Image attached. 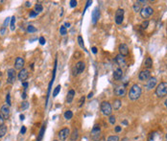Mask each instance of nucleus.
Masks as SVG:
<instances>
[{
  "mask_svg": "<svg viewBox=\"0 0 167 141\" xmlns=\"http://www.w3.org/2000/svg\"><path fill=\"white\" fill-rule=\"evenodd\" d=\"M141 88H140V86L138 85V84H134L132 87H131V89H130V91H129V98L132 100V101H135V100H137L139 97H140V95H141Z\"/></svg>",
  "mask_w": 167,
  "mask_h": 141,
  "instance_id": "1",
  "label": "nucleus"
},
{
  "mask_svg": "<svg viewBox=\"0 0 167 141\" xmlns=\"http://www.w3.org/2000/svg\"><path fill=\"white\" fill-rule=\"evenodd\" d=\"M156 95L160 98H162V97H165L167 95V83L165 82H162L161 83L158 87L156 88Z\"/></svg>",
  "mask_w": 167,
  "mask_h": 141,
  "instance_id": "2",
  "label": "nucleus"
},
{
  "mask_svg": "<svg viewBox=\"0 0 167 141\" xmlns=\"http://www.w3.org/2000/svg\"><path fill=\"white\" fill-rule=\"evenodd\" d=\"M100 109L102 111V113L105 115V116H110L111 115V112H112V107L111 105L107 102V101H104L101 103V106H100Z\"/></svg>",
  "mask_w": 167,
  "mask_h": 141,
  "instance_id": "3",
  "label": "nucleus"
},
{
  "mask_svg": "<svg viewBox=\"0 0 167 141\" xmlns=\"http://www.w3.org/2000/svg\"><path fill=\"white\" fill-rule=\"evenodd\" d=\"M153 13H154V10H153V8L152 7H145V8H142L141 9V11H140V14H141V16L143 17V18H148V17H150L152 14H153Z\"/></svg>",
  "mask_w": 167,
  "mask_h": 141,
  "instance_id": "4",
  "label": "nucleus"
},
{
  "mask_svg": "<svg viewBox=\"0 0 167 141\" xmlns=\"http://www.w3.org/2000/svg\"><path fill=\"white\" fill-rule=\"evenodd\" d=\"M124 10L123 9H117V11L115 12V22L116 24L120 25L122 24L123 20H124Z\"/></svg>",
  "mask_w": 167,
  "mask_h": 141,
  "instance_id": "5",
  "label": "nucleus"
},
{
  "mask_svg": "<svg viewBox=\"0 0 167 141\" xmlns=\"http://www.w3.org/2000/svg\"><path fill=\"white\" fill-rule=\"evenodd\" d=\"M7 74H8V80H7V83H10V84L14 83L15 79H16L15 69H14V68H10L9 70L7 71Z\"/></svg>",
  "mask_w": 167,
  "mask_h": 141,
  "instance_id": "6",
  "label": "nucleus"
},
{
  "mask_svg": "<svg viewBox=\"0 0 167 141\" xmlns=\"http://www.w3.org/2000/svg\"><path fill=\"white\" fill-rule=\"evenodd\" d=\"M126 92H127V90H126V87H125V85H117L115 88H114V94L116 95V96H118V97H123V96H125V94H126Z\"/></svg>",
  "mask_w": 167,
  "mask_h": 141,
  "instance_id": "7",
  "label": "nucleus"
},
{
  "mask_svg": "<svg viewBox=\"0 0 167 141\" xmlns=\"http://www.w3.org/2000/svg\"><path fill=\"white\" fill-rule=\"evenodd\" d=\"M24 64H25L24 59L21 58V57H17L15 59V62H14V69H17V70L20 71L21 69H23Z\"/></svg>",
  "mask_w": 167,
  "mask_h": 141,
  "instance_id": "8",
  "label": "nucleus"
},
{
  "mask_svg": "<svg viewBox=\"0 0 167 141\" xmlns=\"http://www.w3.org/2000/svg\"><path fill=\"white\" fill-rule=\"evenodd\" d=\"M69 135H70L69 129H68V128H64V129H62V130L59 132V138L62 141H64L67 137H68Z\"/></svg>",
  "mask_w": 167,
  "mask_h": 141,
  "instance_id": "9",
  "label": "nucleus"
},
{
  "mask_svg": "<svg viewBox=\"0 0 167 141\" xmlns=\"http://www.w3.org/2000/svg\"><path fill=\"white\" fill-rule=\"evenodd\" d=\"M99 17H100V10H99L98 7H96V8L93 10L92 14H91V22H92L93 25H95V24L97 23Z\"/></svg>",
  "mask_w": 167,
  "mask_h": 141,
  "instance_id": "10",
  "label": "nucleus"
},
{
  "mask_svg": "<svg viewBox=\"0 0 167 141\" xmlns=\"http://www.w3.org/2000/svg\"><path fill=\"white\" fill-rule=\"evenodd\" d=\"M157 83H158V80L156 77H151L149 80H147V83H146V88L148 90H151L153 89L156 85H157Z\"/></svg>",
  "mask_w": 167,
  "mask_h": 141,
  "instance_id": "11",
  "label": "nucleus"
},
{
  "mask_svg": "<svg viewBox=\"0 0 167 141\" xmlns=\"http://www.w3.org/2000/svg\"><path fill=\"white\" fill-rule=\"evenodd\" d=\"M150 78H151V72L149 70H147V69L142 70L139 73V75H138V79H139L140 81H142V82L147 81V80H149Z\"/></svg>",
  "mask_w": 167,
  "mask_h": 141,
  "instance_id": "12",
  "label": "nucleus"
},
{
  "mask_svg": "<svg viewBox=\"0 0 167 141\" xmlns=\"http://www.w3.org/2000/svg\"><path fill=\"white\" fill-rule=\"evenodd\" d=\"M28 76H29L28 70L25 69V68L21 69V70L18 72V74H17V78H18V80L21 81L22 83H23V81H26V80L28 79Z\"/></svg>",
  "mask_w": 167,
  "mask_h": 141,
  "instance_id": "13",
  "label": "nucleus"
},
{
  "mask_svg": "<svg viewBox=\"0 0 167 141\" xmlns=\"http://www.w3.org/2000/svg\"><path fill=\"white\" fill-rule=\"evenodd\" d=\"M0 113L2 114V116L4 117V119H8L10 116V107L8 105H4L1 108V111Z\"/></svg>",
  "mask_w": 167,
  "mask_h": 141,
  "instance_id": "14",
  "label": "nucleus"
},
{
  "mask_svg": "<svg viewBox=\"0 0 167 141\" xmlns=\"http://www.w3.org/2000/svg\"><path fill=\"white\" fill-rule=\"evenodd\" d=\"M118 50H119V52H120V55H122V56H127V55L129 54V47H128V45L125 44V43L120 44Z\"/></svg>",
  "mask_w": 167,
  "mask_h": 141,
  "instance_id": "15",
  "label": "nucleus"
},
{
  "mask_svg": "<svg viewBox=\"0 0 167 141\" xmlns=\"http://www.w3.org/2000/svg\"><path fill=\"white\" fill-rule=\"evenodd\" d=\"M115 62H116L120 66H124V65L126 64V61H125L124 56H122V55H120V54L116 56V58H115Z\"/></svg>",
  "mask_w": 167,
  "mask_h": 141,
  "instance_id": "16",
  "label": "nucleus"
},
{
  "mask_svg": "<svg viewBox=\"0 0 167 141\" xmlns=\"http://www.w3.org/2000/svg\"><path fill=\"white\" fill-rule=\"evenodd\" d=\"M76 69H77V72H78V74H80V73H82L84 72V68H85V64L82 62V61H80V62H78L77 64H76Z\"/></svg>",
  "mask_w": 167,
  "mask_h": 141,
  "instance_id": "17",
  "label": "nucleus"
},
{
  "mask_svg": "<svg viewBox=\"0 0 167 141\" xmlns=\"http://www.w3.org/2000/svg\"><path fill=\"white\" fill-rule=\"evenodd\" d=\"M74 96H75V91H74L73 89H70V90L68 91V93H67V96H66V102H67L68 104H70V103L73 101Z\"/></svg>",
  "mask_w": 167,
  "mask_h": 141,
  "instance_id": "18",
  "label": "nucleus"
},
{
  "mask_svg": "<svg viewBox=\"0 0 167 141\" xmlns=\"http://www.w3.org/2000/svg\"><path fill=\"white\" fill-rule=\"evenodd\" d=\"M144 67L147 68V70L153 67V61H152V59L150 57L145 59V61H144Z\"/></svg>",
  "mask_w": 167,
  "mask_h": 141,
  "instance_id": "19",
  "label": "nucleus"
},
{
  "mask_svg": "<svg viewBox=\"0 0 167 141\" xmlns=\"http://www.w3.org/2000/svg\"><path fill=\"white\" fill-rule=\"evenodd\" d=\"M122 77H123V71L120 68H117L116 70L114 71V73H113V78L115 80H120Z\"/></svg>",
  "mask_w": 167,
  "mask_h": 141,
  "instance_id": "20",
  "label": "nucleus"
},
{
  "mask_svg": "<svg viewBox=\"0 0 167 141\" xmlns=\"http://www.w3.org/2000/svg\"><path fill=\"white\" fill-rule=\"evenodd\" d=\"M100 133H101V129H100V126L99 125H94V127L92 128V130H91V135L93 136V135H100Z\"/></svg>",
  "mask_w": 167,
  "mask_h": 141,
  "instance_id": "21",
  "label": "nucleus"
},
{
  "mask_svg": "<svg viewBox=\"0 0 167 141\" xmlns=\"http://www.w3.org/2000/svg\"><path fill=\"white\" fill-rule=\"evenodd\" d=\"M121 105H122V103H121V101L119 100V99H115L114 101H113V105L111 106L115 110H117V109H119L120 108H121Z\"/></svg>",
  "mask_w": 167,
  "mask_h": 141,
  "instance_id": "22",
  "label": "nucleus"
},
{
  "mask_svg": "<svg viewBox=\"0 0 167 141\" xmlns=\"http://www.w3.org/2000/svg\"><path fill=\"white\" fill-rule=\"evenodd\" d=\"M70 138H71V140L72 141H76L79 138V131H78L77 129H74V130H73V133L71 134Z\"/></svg>",
  "mask_w": 167,
  "mask_h": 141,
  "instance_id": "23",
  "label": "nucleus"
},
{
  "mask_svg": "<svg viewBox=\"0 0 167 141\" xmlns=\"http://www.w3.org/2000/svg\"><path fill=\"white\" fill-rule=\"evenodd\" d=\"M44 132H45V124L42 125V127H41V129H40V131H39V137H38L37 141H40L42 139V137H43V135H44Z\"/></svg>",
  "mask_w": 167,
  "mask_h": 141,
  "instance_id": "24",
  "label": "nucleus"
},
{
  "mask_svg": "<svg viewBox=\"0 0 167 141\" xmlns=\"http://www.w3.org/2000/svg\"><path fill=\"white\" fill-rule=\"evenodd\" d=\"M134 11L136 12V13L141 11V2L140 1L135 2V4H134Z\"/></svg>",
  "mask_w": 167,
  "mask_h": 141,
  "instance_id": "25",
  "label": "nucleus"
},
{
  "mask_svg": "<svg viewBox=\"0 0 167 141\" xmlns=\"http://www.w3.org/2000/svg\"><path fill=\"white\" fill-rule=\"evenodd\" d=\"M7 131H8L7 126L3 125V126L0 127V138H2L3 136H5V135L7 134Z\"/></svg>",
  "mask_w": 167,
  "mask_h": 141,
  "instance_id": "26",
  "label": "nucleus"
},
{
  "mask_svg": "<svg viewBox=\"0 0 167 141\" xmlns=\"http://www.w3.org/2000/svg\"><path fill=\"white\" fill-rule=\"evenodd\" d=\"M10 28H11V31H14V29H15V16H14V15L11 17Z\"/></svg>",
  "mask_w": 167,
  "mask_h": 141,
  "instance_id": "27",
  "label": "nucleus"
},
{
  "mask_svg": "<svg viewBox=\"0 0 167 141\" xmlns=\"http://www.w3.org/2000/svg\"><path fill=\"white\" fill-rule=\"evenodd\" d=\"M73 117V112L71 111V110H66L65 112H64V118L66 119V120H69V119H71Z\"/></svg>",
  "mask_w": 167,
  "mask_h": 141,
  "instance_id": "28",
  "label": "nucleus"
},
{
  "mask_svg": "<svg viewBox=\"0 0 167 141\" xmlns=\"http://www.w3.org/2000/svg\"><path fill=\"white\" fill-rule=\"evenodd\" d=\"M78 43H79V45H80V47L82 48V49H84L85 52H86V50H85V47H84V39H83V38L81 37V36H79L78 37Z\"/></svg>",
  "mask_w": 167,
  "mask_h": 141,
  "instance_id": "29",
  "label": "nucleus"
},
{
  "mask_svg": "<svg viewBox=\"0 0 167 141\" xmlns=\"http://www.w3.org/2000/svg\"><path fill=\"white\" fill-rule=\"evenodd\" d=\"M61 88H62V86H61V84H59V85H57L55 88H54V90H53V97H56L58 94H59V92L61 91Z\"/></svg>",
  "mask_w": 167,
  "mask_h": 141,
  "instance_id": "30",
  "label": "nucleus"
},
{
  "mask_svg": "<svg viewBox=\"0 0 167 141\" xmlns=\"http://www.w3.org/2000/svg\"><path fill=\"white\" fill-rule=\"evenodd\" d=\"M42 10H43V7H42V5H41V4H37V5L35 6V12H36L37 13H41V12H42Z\"/></svg>",
  "mask_w": 167,
  "mask_h": 141,
  "instance_id": "31",
  "label": "nucleus"
},
{
  "mask_svg": "<svg viewBox=\"0 0 167 141\" xmlns=\"http://www.w3.org/2000/svg\"><path fill=\"white\" fill-rule=\"evenodd\" d=\"M38 30H37V28L35 27V26H33V25H29L28 27H27V32L28 33H36Z\"/></svg>",
  "mask_w": 167,
  "mask_h": 141,
  "instance_id": "32",
  "label": "nucleus"
},
{
  "mask_svg": "<svg viewBox=\"0 0 167 141\" xmlns=\"http://www.w3.org/2000/svg\"><path fill=\"white\" fill-rule=\"evenodd\" d=\"M60 34H61L62 36H65V35L67 34V30H66V28L64 27V26H61V28H60Z\"/></svg>",
  "mask_w": 167,
  "mask_h": 141,
  "instance_id": "33",
  "label": "nucleus"
},
{
  "mask_svg": "<svg viewBox=\"0 0 167 141\" xmlns=\"http://www.w3.org/2000/svg\"><path fill=\"white\" fill-rule=\"evenodd\" d=\"M28 107H29V103L28 102H26V101H24V102H22V104H21V109L22 110H25V109H28Z\"/></svg>",
  "mask_w": 167,
  "mask_h": 141,
  "instance_id": "34",
  "label": "nucleus"
},
{
  "mask_svg": "<svg viewBox=\"0 0 167 141\" xmlns=\"http://www.w3.org/2000/svg\"><path fill=\"white\" fill-rule=\"evenodd\" d=\"M107 141H119V137L117 135H111L107 139Z\"/></svg>",
  "mask_w": 167,
  "mask_h": 141,
  "instance_id": "35",
  "label": "nucleus"
},
{
  "mask_svg": "<svg viewBox=\"0 0 167 141\" xmlns=\"http://www.w3.org/2000/svg\"><path fill=\"white\" fill-rule=\"evenodd\" d=\"M148 26H149V21H148V20H144V21L141 23V27H142V29H147Z\"/></svg>",
  "mask_w": 167,
  "mask_h": 141,
  "instance_id": "36",
  "label": "nucleus"
},
{
  "mask_svg": "<svg viewBox=\"0 0 167 141\" xmlns=\"http://www.w3.org/2000/svg\"><path fill=\"white\" fill-rule=\"evenodd\" d=\"M109 123H110V124L114 125V123L116 122V118H115V116H114V115H110V116H109Z\"/></svg>",
  "mask_w": 167,
  "mask_h": 141,
  "instance_id": "37",
  "label": "nucleus"
},
{
  "mask_svg": "<svg viewBox=\"0 0 167 141\" xmlns=\"http://www.w3.org/2000/svg\"><path fill=\"white\" fill-rule=\"evenodd\" d=\"M6 102H7V105L10 107L11 106V95H10V93H8L7 96H6Z\"/></svg>",
  "mask_w": 167,
  "mask_h": 141,
  "instance_id": "38",
  "label": "nucleus"
},
{
  "mask_svg": "<svg viewBox=\"0 0 167 141\" xmlns=\"http://www.w3.org/2000/svg\"><path fill=\"white\" fill-rule=\"evenodd\" d=\"M84 100H85V97L83 96V97H81V99H80V101H79V108H81V107H83V105L84 104Z\"/></svg>",
  "mask_w": 167,
  "mask_h": 141,
  "instance_id": "39",
  "label": "nucleus"
},
{
  "mask_svg": "<svg viewBox=\"0 0 167 141\" xmlns=\"http://www.w3.org/2000/svg\"><path fill=\"white\" fill-rule=\"evenodd\" d=\"M69 3H70V7H71V8L76 7V6H77V4H78V2H77L76 0H71Z\"/></svg>",
  "mask_w": 167,
  "mask_h": 141,
  "instance_id": "40",
  "label": "nucleus"
},
{
  "mask_svg": "<svg viewBox=\"0 0 167 141\" xmlns=\"http://www.w3.org/2000/svg\"><path fill=\"white\" fill-rule=\"evenodd\" d=\"M37 15H38V13H37L35 11H31V12L29 13V16H30V17H36Z\"/></svg>",
  "mask_w": 167,
  "mask_h": 141,
  "instance_id": "41",
  "label": "nucleus"
},
{
  "mask_svg": "<svg viewBox=\"0 0 167 141\" xmlns=\"http://www.w3.org/2000/svg\"><path fill=\"white\" fill-rule=\"evenodd\" d=\"M6 27H4V26H2L1 27V30H0V34H1V36H4L5 35V33H6Z\"/></svg>",
  "mask_w": 167,
  "mask_h": 141,
  "instance_id": "42",
  "label": "nucleus"
},
{
  "mask_svg": "<svg viewBox=\"0 0 167 141\" xmlns=\"http://www.w3.org/2000/svg\"><path fill=\"white\" fill-rule=\"evenodd\" d=\"M45 42H46V41H45V38H44L43 37H40V38H39V43H40L41 45H44Z\"/></svg>",
  "mask_w": 167,
  "mask_h": 141,
  "instance_id": "43",
  "label": "nucleus"
},
{
  "mask_svg": "<svg viewBox=\"0 0 167 141\" xmlns=\"http://www.w3.org/2000/svg\"><path fill=\"white\" fill-rule=\"evenodd\" d=\"M25 133H26V127L22 126V128L20 129V135H24Z\"/></svg>",
  "mask_w": 167,
  "mask_h": 141,
  "instance_id": "44",
  "label": "nucleus"
},
{
  "mask_svg": "<svg viewBox=\"0 0 167 141\" xmlns=\"http://www.w3.org/2000/svg\"><path fill=\"white\" fill-rule=\"evenodd\" d=\"M4 120H5V119H4V117H3V116H2V114L0 113V127L4 125Z\"/></svg>",
  "mask_w": 167,
  "mask_h": 141,
  "instance_id": "45",
  "label": "nucleus"
},
{
  "mask_svg": "<svg viewBox=\"0 0 167 141\" xmlns=\"http://www.w3.org/2000/svg\"><path fill=\"white\" fill-rule=\"evenodd\" d=\"M121 130H122V128H121L120 126H116V127L114 128V131H115L116 133H120V132H121Z\"/></svg>",
  "mask_w": 167,
  "mask_h": 141,
  "instance_id": "46",
  "label": "nucleus"
},
{
  "mask_svg": "<svg viewBox=\"0 0 167 141\" xmlns=\"http://www.w3.org/2000/svg\"><path fill=\"white\" fill-rule=\"evenodd\" d=\"M28 85H29V83H28L27 82H23V83H22V86L24 87V89H25V90L27 89V87H28Z\"/></svg>",
  "mask_w": 167,
  "mask_h": 141,
  "instance_id": "47",
  "label": "nucleus"
},
{
  "mask_svg": "<svg viewBox=\"0 0 167 141\" xmlns=\"http://www.w3.org/2000/svg\"><path fill=\"white\" fill-rule=\"evenodd\" d=\"M26 97H27V95H26V92L24 91V92L21 94V98H22L23 100H25V99H26Z\"/></svg>",
  "mask_w": 167,
  "mask_h": 141,
  "instance_id": "48",
  "label": "nucleus"
},
{
  "mask_svg": "<svg viewBox=\"0 0 167 141\" xmlns=\"http://www.w3.org/2000/svg\"><path fill=\"white\" fill-rule=\"evenodd\" d=\"M91 51H92L93 54H96V53H97V48H96V47H92V48H91Z\"/></svg>",
  "mask_w": 167,
  "mask_h": 141,
  "instance_id": "49",
  "label": "nucleus"
},
{
  "mask_svg": "<svg viewBox=\"0 0 167 141\" xmlns=\"http://www.w3.org/2000/svg\"><path fill=\"white\" fill-rule=\"evenodd\" d=\"M64 27H65V28H69V27H70V23H69V22H65V23H64Z\"/></svg>",
  "mask_w": 167,
  "mask_h": 141,
  "instance_id": "50",
  "label": "nucleus"
},
{
  "mask_svg": "<svg viewBox=\"0 0 167 141\" xmlns=\"http://www.w3.org/2000/svg\"><path fill=\"white\" fill-rule=\"evenodd\" d=\"M92 97H93V92H89V93H88L87 98H88V99H90V98H92Z\"/></svg>",
  "mask_w": 167,
  "mask_h": 141,
  "instance_id": "51",
  "label": "nucleus"
},
{
  "mask_svg": "<svg viewBox=\"0 0 167 141\" xmlns=\"http://www.w3.org/2000/svg\"><path fill=\"white\" fill-rule=\"evenodd\" d=\"M19 118H20V120H21V121H23V120H24V118H25V116H24L23 114H20V116H19Z\"/></svg>",
  "mask_w": 167,
  "mask_h": 141,
  "instance_id": "52",
  "label": "nucleus"
},
{
  "mask_svg": "<svg viewBox=\"0 0 167 141\" xmlns=\"http://www.w3.org/2000/svg\"><path fill=\"white\" fill-rule=\"evenodd\" d=\"M26 7H31V2L27 1V2H26Z\"/></svg>",
  "mask_w": 167,
  "mask_h": 141,
  "instance_id": "53",
  "label": "nucleus"
},
{
  "mask_svg": "<svg viewBox=\"0 0 167 141\" xmlns=\"http://www.w3.org/2000/svg\"><path fill=\"white\" fill-rule=\"evenodd\" d=\"M122 123H123L124 125H128V121H126V120H124V121L122 122Z\"/></svg>",
  "mask_w": 167,
  "mask_h": 141,
  "instance_id": "54",
  "label": "nucleus"
},
{
  "mask_svg": "<svg viewBox=\"0 0 167 141\" xmlns=\"http://www.w3.org/2000/svg\"><path fill=\"white\" fill-rule=\"evenodd\" d=\"M164 105H165V107L167 108V99L165 100V102H164Z\"/></svg>",
  "mask_w": 167,
  "mask_h": 141,
  "instance_id": "55",
  "label": "nucleus"
},
{
  "mask_svg": "<svg viewBox=\"0 0 167 141\" xmlns=\"http://www.w3.org/2000/svg\"><path fill=\"white\" fill-rule=\"evenodd\" d=\"M165 138L167 139V134H166V135H165Z\"/></svg>",
  "mask_w": 167,
  "mask_h": 141,
  "instance_id": "56",
  "label": "nucleus"
},
{
  "mask_svg": "<svg viewBox=\"0 0 167 141\" xmlns=\"http://www.w3.org/2000/svg\"><path fill=\"white\" fill-rule=\"evenodd\" d=\"M0 86H1V81H0Z\"/></svg>",
  "mask_w": 167,
  "mask_h": 141,
  "instance_id": "57",
  "label": "nucleus"
},
{
  "mask_svg": "<svg viewBox=\"0 0 167 141\" xmlns=\"http://www.w3.org/2000/svg\"><path fill=\"white\" fill-rule=\"evenodd\" d=\"M1 75H2V74H1V72H0V76H1Z\"/></svg>",
  "mask_w": 167,
  "mask_h": 141,
  "instance_id": "58",
  "label": "nucleus"
},
{
  "mask_svg": "<svg viewBox=\"0 0 167 141\" xmlns=\"http://www.w3.org/2000/svg\"><path fill=\"white\" fill-rule=\"evenodd\" d=\"M54 141H57V140H54Z\"/></svg>",
  "mask_w": 167,
  "mask_h": 141,
  "instance_id": "59",
  "label": "nucleus"
}]
</instances>
